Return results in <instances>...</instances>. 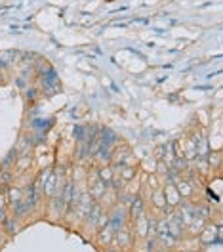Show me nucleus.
I'll return each instance as SVG.
<instances>
[{"label": "nucleus", "mask_w": 223, "mask_h": 252, "mask_svg": "<svg viewBox=\"0 0 223 252\" xmlns=\"http://www.w3.org/2000/svg\"><path fill=\"white\" fill-rule=\"evenodd\" d=\"M126 220H128V212L124 210V206L118 205V208H114V210L111 212V216H109V225L112 227V231L116 233L118 229L124 227Z\"/></svg>", "instance_id": "1"}, {"label": "nucleus", "mask_w": 223, "mask_h": 252, "mask_svg": "<svg viewBox=\"0 0 223 252\" xmlns=\"http://www.w3.org/2000/svg\"><path fill=\"white\" fill-rule=\"evenodd\" d=\"M153 205L157 206V208H164V206L168 205V201H166V195H164V189H155V193H153Z\"/></svg>", "instance_id": "4"}, {"label": "nucleus", "mask_w": 223, "mask_h": 252, "mask_svg": "<svg viewBox=\"0 0 223 252\" xmlns=\"http://www.w3.org/2000/svg\"><path fill=\"white\" fill-rule=\"evenodd\" d=\"M138 176V166L134 164V166H120V178H122V182H132L134 178Z\"/></svg>", "instance_id": "3"}, {"label": "nucleus", "mask_w": 223, "mask_h": 252, "mask_svg": "<svg viewBox=\"0 0 223 252\" xmlns=\"http://www.w3.org/2000/svg\"><path fill=\"white\" fill-rule=\"evenodd\" d=\"M8 205V197H6V193H0V208H6Z\"/></svg>", "instance_id": "6"}, {"label": "nucleus", "mask_w": 223, "mask_h": 252, "mask_svg": "<svg viewBox=\"0 0 223 252\" xmlns=\"http://www.w3.org/2000/svg\"><path fill=\"white\" fill-rule=\"evenodd\" d=\"M143 208H145L143 199H141L139 195H136V199H134V203L130 205V210H128V214L132 216V220H136L138 216H141V214H143Z\"/></svg>", "instance_id": "2"}, {"label": "nucleus", "mask_w": 223, "mask_h": 252, "mask_svg": "<svg viewBox=\"0 0 223 252\" xmlns=\"http://www.w3.org/2000/svg\"><path fill=\"white\" fill-rule=\"evenodd\" d=\"M97 176H99V180H103L105 184H112V180H114V174H112L111 166H103V168H99V170H97Z\"/></svg>", "instance_id": "5"}]
</instances>
